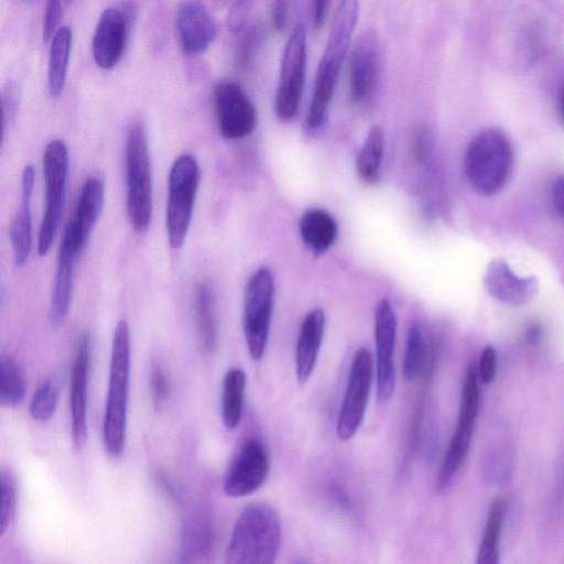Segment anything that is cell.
<instances>
[{
  "instance_id": "1",
  "label": "cell",
  "mask_w": 564,
  "mask_h": 564,
  "mask_svg": "<svg viewBox=\"0 0 564 564\" xmlns=\"http://www.w3.org/2000/svg\"><path fill=\"white\" fill-rule=\"evenodd\" d=\"M130 384V329L120 319L113 330L108 392L102 421V442L111 457H119L126 445Z\"/></svg>"
},
{
  "instance_id": "2",
  "label": "cell",
  "mask_w": 564,
  "mask_h": 564,
  "mask_svg": "<svg viewBox=\"0 0 564 564\" xmlns=\"http://www.w3.org/2000/svg\"><path fill=\"white\" fill-rule=\"evenodd\" d=\"M280 544L281 523L276 511L263 502L250 503L236 521L226 564H274Z\"/></svg>"
},
{
  "instance_id": "3",
  "label": "cell",
  "mask_w": 564,
  "mask_h": 564,
  "mask_svg": "<svg viewBox=\"0 0 564 564\" xmlns=\"http://www.w3.org/2000/svg\"><path fill=\"white\" fill-rule=\"evenodd\" d=\"M359 4L354 0L341 1L334 14L328 40L319 62L314 91L307 113L311 129L319 128L326 117L338 73L358 20Z\"/></svg>"
},
{
  "instance_id": "4",
  "label": "cell",
  "mask_w": 564,
  "mask_h": 564,
  "mask_svg": "<svg viewBox=\"0 0 564 564\" xmlns=\"http://www.w3.org/2000/svg\"><path fill=\"white\" fill-rule=\"evenodd\" d=\"M512 148L503 133L486 129L469 142L464 161L468 183L481 195L499 192L512 169Z\"/></svg>"
},
{
  "instance_id": "5",
  "label": "cell",
  "mask_w": 564,
  "mask_h": 564,
  "mask_svg": "<svg viewBox=\"0 0 564 564\" xmlns=\"http://www.w3.org/2000/svg\"><path fill=\"white\" fill-rule=\"evenodd\" d=\"M124 163L128 218L134 231L145 232L152 218L153 189L148 135L141 121L128 131Z\"/></svg>"
},
{
  "instance_id": "6",
  "label": "cell",
  "mask_w": 564,
  "mask_h": 564,
  "mask_svg": "<svg viewBox=\"0 0 564 564\" xmlns=\"http://www.w3.org/2000/svg\"><path fill=\"white\" fill-rule=\"evenodd\" d=\"M199 181L200 169L193 155L182 154L175 159L169 174L165 216L167 239L173 249L181 248L187 236Z\"/></svg>"
},
{
  "instance_id": "7",
  "label": "cell",
  "mask_w": 564,
  "mask_h": 564,
  "mask_svg": "<svg viewBox=\"0 0 564 564\" xmlns=\"http://www.w3.org/2000/svg\"><path fill=\"white\" fill-rule=\"evenodd\" d=\"M274 302V278L267 267L258 268L243 291L242 329L250 357L260 360L267 348Z\"/></svg>"
},
{
  "instance_id": "8",
  "label": "cell",
  "mask_w": 564,
  "mask_h": 564,
  "mask_svg": "<svg viewBox=\"0 0 564 564\" xmlns=\"http://www.w3.org/2000/svg\"><path fill=\"white\" fill-rule=\"evenodd\" d=\"M45 208L37 238V252L45 256L53 243L66 197L68 151L62 140L50 141L43 153Z\"/></svg>"
},
{
  "instance_id": "9",
  "label": "cell",
  "mask_w": 564,
  "mask_h": 564,
  "mask_svg": "<svg viewBox=\"0 0 564 564\" xmlns=\"http://www.w3.org/2000/svg\"><path fill=\"white\" fill-rule=\"evenodd\" d=\"M479 405V389L474 370H468L460 395L459 412L455 431L440 467L436 488L445 490L462 467L471 441Z\"/></svg>"
},
{
  "instance_id": "10",
  "label": "cell",
  "mask_w": 564,
  "mask_h": 564,
  "mask_svg": "<svg viewBox=\"0 0 564 564\" xmlns=\"http://www.w3.org/2000/svg\"><path fill=\"white\" fill-rule=\"evenodd\" d=\"M306 33L302 24L291 32L285 44L275 95V112L282 120H291L300 107L306 69Z\"/></svg>"
},
{
  "instance_id": "11",
  "label": "cell",
  "mask_w": 564,
  "mask_h": 564,
  "mask_svg": "<svg viewBox=\"0 0 564 564\" xmlns=\"http://www.w3.org/2000/svg\"><path fill=\"white\" fill-rule=\"evenodd\" d=\"M372 378V355L367 348L361 347L354 354L336 423V435L339 440H350L360 427L367 409Z\"/></svg>"
},
{
  "instance_id": "12",
  "label": "cell",
  "mask_w": 564,
  "mask_h": 564,
  "mask_svg": "<svg viewBox=\"0 0 564 564\" xmlns=\"http://www.w3.org/2000/svg\"><path fill=\"white\" fill-rule=\"evenodd\" d=\"M217 124L226 139L251 134L257 126V110L242 87L234 82H221L214 87Z\"/></svg>"
},
{
  "instance_id": "13",
  "label": "cell",
  "mask_w": 564,
  "mask_h": 564,
  "mask_svg": "<svg viewBox=\"0 0 564 564\" xmlns=\"http://www.w3.org/2000/svg\"><path fill=\"white\" fill-rule=\"evenodd\" d=\"M397 317L387 299H381L375 311L376 386L380 403L390 400L395 388L394 348Z\"/></svg>"
},
{
  "instance_id": "14",
  "label": "cell",
  "mask_w": 564,
  "mask_h": 564,
  "mask_svg": "<svg viewBox=\"0 0 564 564\" xmlns=\"http://www.w3.org/2000/svg\"><path fill=\"white\" fill-rule=\"evenodd\" d=\"M380 42L373 30L361 32L354 43L349 57V96L361 105L373 95L381 66Z\"/></svg>"
},
{
  "instance_id": "15",
  "label": "cell",
  "mask_w": 564,
  "mask_h": 564,
  "mask_svg": "<svg viewBox=\"0 0 564 564\" xmlns=\"http://www.w3.org/2000/svg\"><path fill=\"white\" fill-rule=\"evenodd\" d=\"M269 455L257 438H247L234 457L224 480V490L230 497H243L258 490L269 473Z\"/></svg>"
},
{
  "instance_id": "16",
  "label": "cell",
  "mask_w": 564,
  "mask_h": 564,
  "mask_svg": "<svg viewBox=\"0 0 564 564\" xmlns=\"http://www.w3.org/2000/svg\"><path fill=\"white\" fill-rule=\"evenodd\" d=\"M105 187L97 176L84 182L75 213L67 221L61 243L80 254L99 219L104 207Z\"/></svg>"
},
{
  "instance_id": "17",
  "label": "cell",
  "mask_w": 564,
  "mask_h": 564,
  "mask_svg": "<svg viewBox=\"0 0 564 564\" xmlns=\"http://www.w3.org/2000/svg\"><path fill=\"white\" fill-rule=\"evenodd\" d=\"M131 15L127 9L106 8L96 24L93 36V56L104 69L112 68L122 57L129 34Z\"/></svg>"
},
{
  "instance_id": "18",
  "label": "cell",
  "mask_w": 564,
  "mask_h": 564,
  "mask_svg": "<svg viewBox=\"0 0 564 564\" xmlns=\"http://www.w3.org/2000/svg\"><path fill=\"white\" fill-rule=\"evenodd\" d=\"M90 350V336L88 333H84L78 340L69 376L72 438L76 449H82L87 440V384Z\"/></svg>"
},
{
  "instance_id": "19",
  "label": "cell",
  "mask_w": 564,
  "mask_h": 564,
  "mask_svg": "<svg viewBox=\"0 0 564 564\" xmlns=\"http://www.w3.org/2000/svg\"><path fill=\"white\" fill-rule=\"evenodd\" d=\"M175 28L186 55L205 52L217 35V24L208 9L198 1H183L175 12Z\"/></svg>"
},
{
  "instance_id": "20",
  "label": "cell",
  "mask_w": 564,
  "mask_h": 564,
  "mask_svg": "<svg viewBox=\"0 0 564 564\" xmlns=\"http://www.w3.org/2000/svg\"><path fill=\"white\" fill-rule=\"evenodd\" d=\"M491 296L509 305H522L538 292L534 276L517 275L503 260H492L484 280Z\"/></svg>"
},
{
  "instance_id": "21",
  "label": "cell",
  "mask_w": 564,
  "mask_h": 564,
  "mask_svg": "<svg viewBox=\"0 0 564 564\" xmlns=\"http://www.w3.org/2000/svg\"><path fill=\"white\" fill-rule=\"evenodd\" d=\"M34 187V170L32 165L23 169L21 176V199L9 229L17 267H22L29 259L32 247L31 198Z\"/></svg>"
},
{
  "instance_id": "22",
  "label": "cell",
  "mask_w": 564,
  "mask_h": 564,
  "mask_svg": "<svg viewBox=\"0 0 564 564\" xmlns=\"http://www.w3.org/2000/svg\"><path fill=\"white\" fill-rule=\"evenodd\" d=\"M324 332L325 314L323 310H312L302 321L295 349V373L301 384L308 380L315 368Z\"/></svg>"
},
{
  "instance_id": "23",
  "label": "cell",
  "mask_w": 564,
  "mask_h": 564,
  "mask_svg": "<svg viewBox=\"0 0 564 564\" xmlns=\"http://www.w3.org/2000/svg\"><path fill=\"white\" fill-rule=\"evenodd\" d=\"M193 312L198 347L204 355L213 354L218 344V324L216 318L215 296L205 282L195 286L193 293Z\"/></svg>"
},
{
  "instance_id": "24",
  "label": "cell",
  "mask_w": 564,
  "mask_h": 564,
  "mask_svg": "<svg viewBox=\"0 0 564 564\" xmlns=\"http://www.w3.org/2000/svg\"><path fill=\"white\" fill-rule=\"evenodd\" d=\"M76 259L77 256L75 253L59 247L50 302V322L55 327L64 322L69 310L74 288Z\"/></svg>"
},
{
  "instance_id": "25",
  "label": "cell",
  "mask_w": 564,
  "mask_h": 564,
  "mask_svg": "<svg viewBox=\"0 0 564 564\" xmlns=\"http://www.w3.org/2000/svg\"><path fill=\"white\" fill-rule=\"evenodd\" d=\"M299 230L304 245L314 254L326 252L338 235L335 218L322 208L305 210L300 218Z\"/></svg>"
},
{
  "instance_id": "26",
  "label": "cell",
  "mask_w": 564,
  "mask_h": 564,
  "mask_svg": "<svg viewBox=\"0 0 564 564\" xmlns=\"http://www.w3.org/2000/svg\"><path fill=\"white\" fill-rule=\"evenodd\" d=\"M73 32L67 25L58 28L51 40L47 82L52 96L58 97L65 87L72 50Z\"/></svg>"
},
{
  "instance_id": "27",
  "label": "cell",
  "mask_w": 564,
  "mask_h": 564,
  "mask_svg": "<svg viewBox=\"0 0 564 564\" xmlns=\"http://www.w3.org/2000/svg\"><path fill=\"white\" fill-rule=\"evenodd\" d=\"M246 389V373L232 367L227 370L221 390V420L227 430H235L242 416Z\"/></svg>"
},
{
  "instance_id": "28",
  "label": "cell",
  "mask_w": 564,
  "mask_h": 564,
  "mask_svg": "<svg viewBox=\"0 0 564 564\" xmlns=\"http://www.w3.org/2000/svg\"><path fill=\"white\" fill-rule=\"evenodd\" d=\"M505 513V500L502 498H498L492 501L478 549L476 564H499L498 545Z\"/></svg>"
},
{
  "instance_id": "29",
  "label": "cell",
  "mask_w": 564,
  "mask_h": 564,
  "mask_svg": "<svg viewBox=\"0 0 564 564\" xmlns=\"http://www.w3.org/2000/svg\"><path fill=\"white\" fill-rule=\"evenodd\" d=\"M383 150V131L379 126H373L369 130L356 160V170L362 181L373 183L379 177Z\"/></svg>"
},
{
  "instance_id": "30",
  "label": "cell",
  "mask_w": 564,
  "mask_h": 564,
  "mask_svg": "<svg viewBox=\"0 0 564 564\" xmlns=\"http://www.w3.org/2000/svg\"><path fill=\"white\" fill-rule=\"evenodd\" d=\"M0 401L3 406L14 408L24 398L25 378L21 366L10 355H2L0 359Z\"/></svg>"
},
{
  "instance_id": "31",
  "label": "cell",
  "mask_w": 564,
  "mask_h": 564,
  "mask_svg": "<svg viewBox=\"0 0 564 564\" xmlns=\"http://www.w3.org/2000/svg\"><path fill=\"white\" fill-rule=\"evenodd\" d=\"M59 395V383L55 376L43 379L34 390L30 402L33 420L45 422L54 415Z\"/></svg>"
},
{
  "instance_id": "32",
  "label": "cell",
  "mask_w": 564,
  "mask_h": 564,
  "mask_svg": "<svg viewBox=\"0 0 564 564\" xmlns=\"http://www.w3.org/2000/svg\"><path fill=\"white\" fill-rule=\"evenodd\" d=\"M424 359V341L421 328L413 324L408 328L403 354V375L413 380L421 371Z\"/></svg>"
},
{
  "instance_id": "33",
  "label": "cell",
  "mask_w": 564,
  "mask_h": 564,
  "mask_svg": "<svg viewBox=\"0 0 564 564\" xmlns=\"http://www.w3.org/2000/svg\"><path fill=\"white\" fill-rule=\"evenodd\" d=\"M17 507V484L13 475L2 470L0 475V525L1 533L11 525Z\"/></svg>"
},
{
  "instance_id": "34",
  "label": "cell",
  "mask_w": 564,
  "mask_h": 564,
  "mask_svg": "<svg viewBox=\"0 0 564 564\" xmlns=\"http://www.w3.org/2000/svg\"><path fill=\"white\" fill-rule=\"evenodd\" d=\"M150 390L153 403L161 406L171 394V384L169 376L161 364L152 366L150 372Z\"/></svg>"
},
{
  "instance_id": "35",
  "label": "cell",
  "mask_w": 564,
  "mask_h": 564,
  "mask_svg": "<svg viewBox=\"0 0 564 564\" xmlns=\"http://www.w3.org/2000/svg\"><path fill=\"white\" fill-rule=\"evenodd\" d=\"M63 15V4L61 1L51 0L46 3L43 24H42V39L43 42H48L57 32L58 23Z\"/></svg>"
},
{
  "instance_id": "36",
  "label": "cell",
  "mask_w": 564,
  "mask_h": 564,
  "mask_svg": "<svg viewBox=\"0 0 564 564\" xmlns=\"http://www.w3.org/2000/svg\"><path fill=\"white\" fill-rule=\"evenodd\" d=\"M497 367V352L496 350L487 346L484 348L479 359V375L485 383H490L496 373Z\"/></svg>"
},
{
  "instance_id": "37",
  "label": "cell",
  "mask_w": 564,
  "mask_h": 564,
  "mask_svg": "<svg viewBox=\"0 0 564 564\" xmlns=\"http://www.w3.org/2000/svg\"><path fill=\"white\" fill-rule=\"evenodd\" d=\"M412 148L417 162L422 165L426 164L430 158V141L423 127H417L413 131Z\"/></svg>"
},
{
  "instance_id": "38",
  "label": "cell",
  "mask_w": 564,
  "mask_h": 564,
  "mask_svg": "<svg viewBox=\"0 0 564 564\" xmlns=\"http://www.w3.org/2000/svg\"><path fill=\"white\" fill-rule=\"evenodd\" d=\"M247 15H248V3L247 2L235 3L228 14V29L232 33L240 32L245 26Z\"/></svg>"
},
{
  "instance_id": "39",
  "label": "cell",
  "mask_w": 564,
  "mask_h": 564,
  "mask_svg": "<svg viewBox=\"0 0 564 564\" xmlns=\"http://www.w3.org/2000/svg\"><path fill=\"white\" fill-rule=\"evenodd\" d=\"M289 10L283 1H274L271 6V22L276 32H283L288 25Z\"/></svg>"
},
{
  "instance_id": "40",
  "label": "cell",
  "mask_w": 564,
  "mask_h": 564,
  "mask_svg": "<svg viewBox=\"0 0 564 564\" xmlns=\"http://www.w3.org/2000/svg\"><path fill=\"white\" fill-rule=\"evenodd\" d=\"M551 199L556 215L564 219V175H558L553 181Z\"/></svg>"
},
{
  "instance_id": "41",
  "label": "cell",
  "mask_w": 564,
  "mask_h": 564,
  "mask_svg": "<svg viewBox=\"0 0 564 564\" xmlns=\"http://www.w3.org/2000/svg\"><path fill=\"white\" fill-rule=\"evenodd\" d=\"M327 7L328 2L324 0L311 2L312 25L315 29H319L324 24L328 10Z\"/></svg>"
},
{
  "instance_id": "42",
  "label": "cell",
  "mask_w": 564,
  "mask_h": 564,
  "mask_svg": "<svg viewBox=\"0 0 564 564\" xmlns=\"http://www.w3.org/2000/svg\"><path fill=\"white\" fill-rule=\"evenodd\" d=\"M14 97L15 93L12 90L11 86L2 94L3 122L7 120L8 116L10 121V118L15 113L17 102Z\"/></svg>"
},
{
  "instance_id": "43",
  "label": "cell",
  "mask_w": 564,
  "mask_h": 564,
  "mask_svg": "<svg viewBox=\"0 0 564 564\" xmlns=\"http://www.w3.org/2000/svg\"><path fill=\"white\" fill-rule=\"evenodd\" d=\"M542 335V328L540 325H531L527 330V339L530 344H535L539 341Z\"/></svg>"
},
{
  "instance_id": "44",
  "label": "cell",
  "mask_w": 564,
  "mask_h": 564,
  "mask_svg": "<svg viewBox=\"0 0 564 564\" xmlns=\"http://www.w3.org/2000/svg\"><path fill=\"white\" fill-rule=\"evenodd\" d=\"M558 109H560V115L564 121V86L561 90V94H560V99H558Z\"/></svg>"
},
{
  "instance_id": "45",
  "label": "cell",
  "mask_w": 564,
  "mask_h": 564,
  "mask_svg": "<svg viewBox=\"0 0 564 564\" xmlns=\"http://www.w3.org/2000/svg\"><path fill=\"white\" fill-rule=\"evenodd\" d=\"M295 564H306L305 562H296Z\"/></svg>"
}]
</instances>
